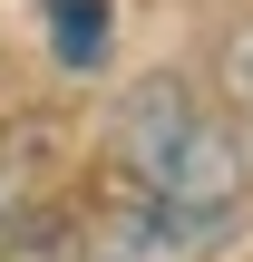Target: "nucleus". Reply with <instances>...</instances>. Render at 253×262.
Segmentation results:
<instances>
[{
  "instance_id": "nucleus-1",
  "label": "nucleus",
  "mask_w": 253,
  "mask_h": 262,
  "mask_svg": "<svg viewBox=\"0 0 253 262\" xmlns=\"http://www.w3.org/2000/svg\"><path fill=\"white\" fill-rule=\"evenodd\" d=\"M117 165H127V194H156V204H185L215 224H234V204H244V136L185 78H146L117 107Z\"/></svg>"
},
{
  "instance_id": "nucleus-2",
  "label": "nucleus",
  "mask_w": 253,
  "mask_h": 262,
  "mask_svg": "<svg viewBox=\"0 0 253 262\" xmlns=\"http://www.w3.org/2000/svg\"><path fill=\"white\" fill-rule=\"evenodd\" d=\"M215 243H224L215 214H185V204H156V194H127V185L98 224V262H205Z\"/></svg>"
},
{
  "instance_id": "nucleus-3",
  "label": "nucleus",
  "mask_w": 253,
  "mask_h": 262,
  "mask_svg": "<svg viewBox=\"0 0 253 262\" xmlns=\"http://www.w3.org/2000/svg\"><path fill=\"white\" fill-rule=\"evenodd\" d=\"M39 19H49L59 68H98L107 58V0H39Z\"/></svg>"
},
{
  "instance_id": "nucleus-4",
  "label": "nucleus",
  "mask_w": 253,
  "mask_h": 262,
  "mask_svg": "<svg viewBox=\"0 0 253 262\" xmlns=\"http://www.w3.org/2000/svg\"><path fill=\"white\" fill-rule=\"evenodd\" d=\"M0 262H78V233L39 224V233H20V243H0Z\"/></svg>"
},
{
  "instance_id": "nucleus-5",
  "label": "nucleus",
  "mask_w": 253,
  "mask_h": 262,
  "mask_svg": "<svg viewBox=\"0 0 253 262\" xmlns=\"http://www.w3.org/2000/svg\"><path fill=\"white\" fill-rule=\"evenodd\" d=\"M224 78H234V97H244V107H253V29H244V39H234V58H224Z\"/></svg>"
},
{
  "instance_id": "nucleus-6",
  "label": "nucleus",
  "mask_w": 253,
  "mask_h": 262,
  "mask_svg": "<svg viewBox=\"0 0 253 262\" xmlns=\"http://www.w3.org/2000/svg\"><path fill=\"white\" fill-rule=\"evenodd\" d=\"M0 243H10V175H0Z\"/></svg>"
}]
</instances>
